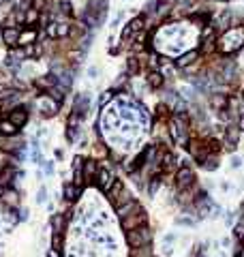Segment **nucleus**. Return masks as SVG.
<instances>
[{"label": "nucleus", "instance_id": "f257e3e1", "mask_svg": "<svg viewBox=\"0 0 244 257\" xmlns=\"http://www.w3.org/2000/svg\"><path fill=\"white\" fill-rule=\"evenodd\" d=\"M217 49L221 56H238L244 49V28H229L227 32L219 34Z\"/></svg>", "mask_w": 244, "mask_h": 257}, {"label": "nucleus", "instance_id": "f03ea898", "mask_svg": "<svg viewBox=\"0 0 244 257\" xmlns=\"http://www.w3.org/2000/svg\"><path fill=\"white\" fill-rule=\"evenodd\" d=\"M32 107H34V112L39 114V118H41V120H49V118L58 116V112H60V107H62V105L56 101V99L49 97L47 92H43V95H37V97H34Z\"/></svg>", "mask_w": 244, "mask_h": 257}, {"label": "nucleus", "instance_id": "7ed1b4c3", "mask_svg": "<svg viewBox=\"0 0 244 257\" xmlns=\"http://www.w3.org/2000/svg\"><path fill=\"white\" fill-rule=\"evenodd\" d=\"M152 240H154V232H152V227H150V223L137 227V230L124 232V242H126L128 249L148 247V245H152Z\"/></svg>", "mask_w": 244, "mask_h": 257}, {"label": "nucleus", "instance_id": "20e7f679", "mask_svg": "<svg viewBox=\"0 0 244 257\" xmlns=\"http://www.w3.org/2000/svg\"><path fill=\"white\" fill-rule=\"evenodd\" d=\"M199 182V176H197V169L195 167H186L180 165L174 171V189L176 191H184V189H191Z\"/></svg>", "mask_w": 244, "mask_h": 257}, {"label": "nucleus", "instance_id": "39448f33", "mask_svg": "<svg viewBox=\"0 0 244 257\" xmlns=\"http://www.w3.org/2000/svg\"><path fill=\"white\" fill-rule=\"evenodd\" d=\"M114 180H116V174H114V163L110 159L101 161V167H99L97 178H95V187L101 193H107V191H110V187L114 184Z\"/></svg>", "mask_w": 244, "mask_h": 257}, {"label": "nucleus", "instance_id": "423d86ee", "mask_svg": "<svg viewBox=\"0 0 244 257\" xmlns=\"http://www.w3.org/2000/svg\"><path fill=\"white\" fill-rule=\"evenodd\" d=\"M186 154L193 159V163L199 167L202 163L206 161V156L210 154L208 152V148H206V139L204 137H197V135H191V139H189V144H186V150H184Z\"/></svg>", "mask_w": 244, "mask_h": 257}, {"label": "nucleus", "instance_id": "0eeeda50", "mask_svg": "<svg viewBox=\"0 0 244 257\" xmlns=\"http://www.w3.org/2000/svg\"><path fill=\"white\" fill-rule=\"evenodd\" d=\"M148 223H150V214H148V210L143 208V206H141L139 210H135L133 214H128V217L120 219V227H122V232L137 230V227L148 225Z\"/></svg>", "mask_w": 244, "mask_h": 257}, {"label": "nucleus", "instance_id": "6e6552de", "mask_svg": "<svg viewBox=\"0 0 244 257\" xmlns=\"http://www.w3.org/2000/svg\"><path fill=\"white\" fill-rule=\"evenodd\" d=\"M223 144H225V154H234L236 152V148L240 146V141H242V131L238 128V125L232 123V125H227L225 127V131H223Z\"/></svg>", "mask_w": 244, "mask_h": 257}, {"label": "nucleus", "instance_id": "1a4fd4ad", "mask_svg": "<svg viewBox=\"0 0 244 257\" xmlns=\"http://www.w3.org/2000/svg\"><path fill=\"white\" fill-rule=\"evenodd\" d=\"M143 84H146V88L152 90V92H161L165 86H167L165 75L161 73L159 69H148L146 73H143Z\"/></svg>", "mask_w": 244, "mask_h": 257}, {"label": "nucleus", "instance_id": "9d476101", "mask_svg": "<svg viewBox=\"0 0 244 257\" xmlns=\"http://www.w3.org/2000/svg\"><path fill=\"white\" fill-rule=\"evenodd\" d=\"M101 167V161L95 156H86L84 159V167H82V176H84V187H92L97 178V171Z\"/></svg>", "mask_w": 244, "mask_h": 257}, {"label": "nucleus", "instance_id": "9b49d317", "mask_svg": "<svg viewBox=\"0 0 244 257\" xmlns=\"http://www.w3.org/2000/svg\"><path fill=\"white\" fill-rule=\"evenodd\" d=\"M204 101L208 105V110H210V114L225 112L229 107V95H227V92H212V95H208Z\"/></svg>", "mask_w": 244, "mask_h": 257}, {"label": "nucleus", "instance_id": "f8f14e48", "mask_svg": "<svg viewBox=\"0 0 244 257\" xmlns=\"http://www.w3.org/2000/svg\"><path fill=\"white\" fill-rule=\"evenodd\" d=\"M178 167H180V156L176 154L174 148H165L161 152V169L165 174H174Z\"/></svg>", "mask_w": 244, "mask_h": 257}, {"label": "nucleus", "instance_id": "ddd939ff", "mask_svg": "<svg viewBox=\"0 0 244 257\" xmlns=\"http://www.w3.org/2000/svg\"><path fill=\"white\" fill-rule=\"evenodd\" d=\"M9 120L13 125H15L17 128H24L28 125V120H30V107L24 105V103H19L15 105L13 110L9 112Z\"/></svg>", "mask_w": 244, "mask_h": 257}, {"label": "nucleus", "instance_id": "4468645a", "mask_svg": "<svg viewBox=\"0 0 244 257\" xmlns=\"http://www.w3.org/2000/svg\"><path fill=\"white\" fill-rule=\"evenodd\" d=\"M199 58H202V54H199V49L197 47H189L186 52H182L180 56H176L174 58V67L178 71H182L186 67H191V64H195Z\"/></svg>", "mask_w": 244, "mask_h": 257}, {"label": "nucleus", "instance_id": "2eb2a0df", "mask_svg": "<svg viewBox=\"0 0 244 257\" xmlns=\"http://www.w3.org/2000/svg\"><path fill=\"white\" fill-rule=\"evenodd\" d=\"M124 73L131 77H139L146 73V67H143V62L139 56H135V54H126V60H124Z\"/></svg>", "mask_w": 244, "mask_h": 257}, {"label": "nucleus", "instance_id": "dca6fc26", "mask_svg": "<svg viewBox=\"0 0 244 257\" xmlns=\"http://www.w3.org/2000/svg\"><path fill=\"white\" fill-rule=\"evenodd\" d=\"M19 32L21 28H0V39L6 45V49H13V47H19Z\"/></svg>", "mask_w": 244, "mask_h": 257}, {"label": "nucleus", "instance_id": "f3484780", "mask_svg": "<svg viewBox=\"0 0 244 257\" xmlns=\"http://www.w3.org/2000/svg\"><path fill=\"white\" fill-rule=\"evenodd\" d=\"M15 174H17V169L13 163H4L2 167H0V187H4V189H9L15 184Z\"/></svg>", "mask_w": 244, "mask_h": 257}, {"label": "nucleus", "instance_id": "a211bd4d", "mask_svg": "<svg viewBox=\"0 0 244 257\" xmlns=\"http://www.w3.org/2000/svg\"><path fill=\"white\" fill-rule=\"evenodd\" d=\"M82 193H84V187H77L75 182H64V187H62V197H64V202L67 204H75L77 199L82 197Z\"/></svg>", "mask_w": 244, "mask_h": 257}, {"label": "nucleus", "instance_id": "6ab92c4d", "mask_svg": "<svg viewBox=\"0 0 244 257\" xmlns=\"http://www.w3.org/2000/svg\"><path fill=\"white\" fill-rule=\"evenodd\" d=\"M221 165H223V154H208L206 161L199 165V169L204 171V174H214V171H219Z\"/></svg>", "mask_w": 244, "mask_h": 257}, {"label": "nucleus", "instance_id": "aec40b11", "mask_svg": "<svg viewBox=\"0 0 244 257\" xmlns=\"http://www.w3.org/2000/svg\"><path fill=\"white\" fill-rule=\"evenodd\" d=\"M2 206H6V208H19L21 199H19V191L15 187H9L4 189V195H2V202H0Z\"/></svg>", "mask_w": 244, "mask_h": 257}, {"label": "nucleus", "instance_id": "412c9836", "mask_svg": "<svg viewBox=\"0 0 244 257\" xmlns=\"http://www.w3.org/2000/svg\"><path fill=\"white\" fill-rule=\"evenodd\" d=\"M49 225H52V232L67 234V225H69L67 214H64V212H54L52 219H49Z\"/></svg>", "mask_w": 244, "mask_h": 257}, {"label": "nucleus", "instance_id": "4be33fe9", "mask_svg": "<svg viewBox=\"0 0 244 257\" xmlns=\"http://www.w3.org/2000/svg\"><path fill=\"white\" fill-rule=\"evenodd\" d=\"M39 41V28H24L19 32V47H26V45H32V43Z\"/></svg>", "mask_w": 244, "mask_h": 257}, {"label": "nucleus", "instance_id": "5701e85b", "mask_svg": "<svg viewBox=\"0 0 244 257\" xmlns=\"http://www.w3.org/2000/svg\"><path fill=\"white\" fill-rule=\"evenodd\" d=\"M171 116H174V114H171V110L163 101H159L154 105V112H152V120H154V123H169Z\"/></svg>", "mask_w": 244, "mask_h": 257}, {"label": "nucleus", "instance_id": "b1692460", "mask_svg": "<svg viewBox=\"0 0 244 257\" xmlns=\"http://www.w3.org/2000/svg\"><path fill=\"white\" fill-rule=\"evenodd\" d=\"M110 146L105 144V141H101V139H97L95 144L90 146V156H95V159H99V161H105L107 156H110Z\"/></svg>", "mask_w": 244, "mask_h": 257}, {"label": "nucleus", "instance_id": "393cba45", "mask_svg": "<svg viewBox=\"0 0 244 257\" xmlns=\"http://www.w3.org/2000/svg\"><path fill=\"white\" fill-rule=\"evenodd\" d=\"M174 225L176 227H184V230H195V227L199 225V221L195 217H189V214L180 212V214H176L174 217Z\"/></svg>", "mask_w": 244, "mask_h": 257}, {"label": "nucleus", "instance_id": "a878e982", "mask_svg": "<svg viewBox=\"0 0 244 257\" xmlns=\"http://www.w3.org/2000/svg\"><path fill=\"white\" fill-rule=\"evenodd\" d=\"M206 148H208V152H212V154H225V144L219 135L206 137Z\"/></svg>", "mask_w": 244, "mask_h": 257}, {"label": "nucleus", "instance_id": "bb28decb", "mask_svg": "<svg viewBox=\"0 0 244 257\" xmlns=\"http://www.w3.org/2000/svg\"><path fill=\"white\" fill-rule=\"evenodd\" d=\"M15 135H19V128L11 123L9 116L0 118V137H15Z\"/></svg>", "mask_w": 244, "mask_h": 257}, {"label": "nucleus", "instance_id": "cd10ccee", "mask_svg": "<svg viewBox=\"0 0 244 257\" xmlns=\"http://www.w3.org/2000/svg\"><path fill=\"white\" fill-rule=\"evenodd\" d=\"M141 208V202L137 197L135 199H131L128 204H124V206H120V208H116V217H118V221L120 219H124V217H128V214H133L135 210H139Z\"/></svg>", "mask_w": 244, "mask_h": 257}, {"label": "nucleus", "instance_id": "c85d7f7f", "mask_svg": "<svg viewBox=\"0 0 244 257\" xmlns=\"http://www.w3.org/2000/svg\"><path fill=\"white\" fill-rule=\"evenodd\" d=\"M114 99H116V92H114L112 88H107V90H103L101 95H99V99H97V105L101 107V110H105L110 103H114Z\"/></svg>", "mask_w": 244, "mask_h": 257}, {"label": "nucleus", "instance_id": "c756f323", "mask_svg": "<svg viewBox=\"0 0 244 257\" xmlns=\"http://www.w3.org/2000/svg\"><path fill=\"white\" fill-rule=\"evenodd\" d=\"M238 217H240V212H238V208H225V212H223V223L232 230V227L236 225V221H238Z\"/></svg>", "mask_w": 244, "mask_h": 257}, {"label": "nucleus", "instance_id": "7c9ffc66", "mask_svg": "<svg viewBox=\"0 0 244 257\" xmlns=\"http://www.w3.org/2000/svg\"><path fill=\"white\" fill-rule=\"evenodd\" d=\"M229 169L232 171H240L244 169V159H242V154H229Z\"/></svg>", "mask_w": 244, "mask_h": 257}, {"label": "nucleus", "instance_id": "2f4dec72", "mask_svg": "<svg viewBox=\"0 0 244 257\" xmlns=\"http://www.w3.org/2000/svg\"><path fill=\"white\" fill-rule=\"evenodd\" d=\"M47 187H45V184H41V187H39V191H37V197H34V202H37L39 206H45L47 204Z\"/></svg>", "mask_w": 244, "mask_h": 257}, {"label": "nucleus", "instance_id": "473e14b6", "mask_svg": "<svg viewBox=\"0 0 244 257\" xmlns=\"http://www.w3.org/2000/svg\"><path fill=\"white\" fill-rule=\"evenodd\" d=\"M62 240H64V234H60V232H52V247H49V249L62 251Z\"/></svg>", "mask_w": 244, "mask_h": 257}, {"label": "nucleus", "instance_id": "72a5a7b5", "mask_svg": "<svg viewBox=\"0 0 244 257\" xmlns=\"http://www.w3.org/2000/svg\"><path fill=\"white\" fill-rule=\"evenodd\" d=\"M223 212H225L223 206L214 204V206H212V210H210V214H208V219H210V221H219V219H223Z\"/></svg>", "mask_w": 244, "mask_h": 257}, {"label": "nucleus", "instance_id": "f704fd0d", "mask_svg": "<svg viewBox=\"0 0 244 257\" xmlns=\"http://www.w3.org/2000/svg\"><path fill=\"white\" fill-rule=\"evenodd\" d=\"M11 82H13V77H11V73H9V71L0 69V88H9V86H11Z\"/></svg>", "mask_w": 244, "mask_h": 257}, {"label": "nucleus", "instance_id": "c9c22d12", "mask_svg": "<svg viewBox=\"0 0 244 257\" xmlns=\"http://www.w3.org/2000/svg\"><path fill=\"white\" fill-rule=\"evenodd\" d=\"M163 245H176L178 240H180V236H178V232H167V234H163Z\"/></svg>", "mask_w": 244, "mask_h": 257}, {"label": "nucleus", "instance_id": "e433bc0d", "mask_svg": "<svg viewBox=\"0 0 244 257\" xmlns=\"http://www.w3.org/2000/svg\"><path fill=\"white\" fill-rule=\"evenodd\" d=\"M219 245H221V249H234V238H232V234L229 236H223V238H219Z\"/></svg>", "mask_w": 244, "mask_h": 257}, {"label": "nucleus", "instance_id": "4c0bfd02", "mask_svg": "<svg viewBox=\"0 0 244 257\" xmlns=\"http://www.w3.org/2000/svg\"><path fill=\"white\" fill-rule=\"evenodd\" d=\"M86 75H88L90 80H99V75H101V69H99L97 64H92V67L86 69Z\"/></svg>", "mask_w": 244, "mask_h": 257}, {"label": "nucleus", "instance_id": "58836bf2", "mask_svg": "<svg viewBox=\"0 0 244 257\" xmlns=\"http://www.w3.org/2000/svg\"><path fill=\"white\" fill-rule=\"evenodd\" d=\"M219 189H221V191H225V193L236 191V187H234V184L229 182V180H221V182H219Z\"/></svg>", "mask_w": 244, "mask_h": 257}, {"label": "nucleus", "instance_id": "ea45409f", "mask_svg": "<svg viewBox=\"0 0 244 257\" xmlns=\"http://www.w3.org/2000/svg\"><path fill=\"white\" fill-rule=\"evenodd\" d=\"M174 255V245H163L161 247V257H171Z\"/></svg>", "mask_w": 244, "mask_h": 257}, {"label": "nucleus", "instance_id": "a19ab883", "mask_svg": "<svg viewBox=\"0 0 244 257\" xmlns=\"http://www.w3.org/2000/svg\"><path fill=\"white\" fill-rule=\"evenodd\" d=\"M43 171H45L47 176H52L54 174V161H45V163H43Z\"/></svg>", "mask_w": 244, "mask_h": 257}, {"label": "nucleus", "instance_id": "79ce46f5", "mask_svg": "<svg viewBox=\"0 0 244 257\" xmlns=\"http://www.w3.org/2000/svg\"><path fill=\"white\" fill-rule=\"evenodd\" d=\"M17 212H19V221H28V219H30V210H28V208H17Z\"/></svg>", "mask_w": 244, "mask_h": 257}, {"label": "nucleus", "instance_id": "37998d69", "mask_svg": "<svg viewBox=\"0 0 244 257\" xmlns=\"http://www.w3.org/2000/svg\"><path fill=\"white\" fill-rule=\"evenodd\" d=\"M54 159H58V161L64 159V150L62 148H54Z\"/></svg>", "mask_w": 244, "mask_h": 257}, {"label": "nucleus", "instance_id": "c03bdc74", "mask_svg": "<svg viewBox=\"0 0 244 257\" xmlns=\"http://www.w3.org/2000/svg\"><path fill=\"white\" fill-rule=\"evenodd\" d=\"M47 257H62V251H56V249H47Z\"/></svg>", "mask_w": 244, "mask_h": 257}, {"label": "nucleus", "instance_id": "a18cd8bd", "mask_svg": "<svg viewBox=\"0 0 244 257\" xmlns=\"http://www.w3.org/2000/svg\"><path fill=\"white\" fill-rule=\"evenodd\" d=\"M208 255H210V257H227L223 249H219V251H212V253H208Z\"/></svg>", "mask_w": 244, "mask_h": 257}, {"label": "nucleus", "instance_id": "49530a36", "mask_svg": "<svg viewBox=\"0 0 244 257\" xmlns=\"http://www.w3.org/2000/svg\"><path fill=\"white\" fill-rule=\"evenodd\" d=\"M236 125H238V128H240L242 135H244V114H240V118H238V123H236Z\"/></svg>", "mask_w": 244, "mask_h": 257}, {"label": "nucleus", "instance_id": "de8ad7c7", "mask_svg": "<svg viewBox=\"0 0 244 257\" xmlns=\"http://www.w3.org/2000/svg\"><path fill=\"white\" fill-rule=\"evenodd\" d=\"M214 2H223V4H229V2H234V0H214Z\"/></svg>", "mask_w": 244, "mask_h": 257}, {"label": "nucleus", "instance_id": "09e8293b", "mask_svg": "<svg viewBox=\"0 0 244 257\" xmlns=\"http://www.w3.org/2000/svg\"><path fill=\"white\" fill-rule=\"evenodd\" d=\"M2 195H4V187H0V202H2Z\"/></svg>", "mask_w": 244, "mask_h": 257}, {"label": "nucleus", "instance_id": "8fccbe9b", "mask_svg": "<svg viewBox=\"0 0 244 257\" xmlns=\"http://www.w3.org/2000/svg\"><path fill=\"white\" fill-rule=\"evenodd\" d=\"M232 257H242V253H240V251H236V253H232Z\"/></svg>", "mask_w": 244, "mask_h": 257}, {"label": "nucleus", "instance_id": "3c124183", "mask_svg": "<svg viewBox=\"0 0 244 257\" xmlns=\"http://www.w3.org/2000/svg\"><path fill=\"white\" fill-rule=\"evenodd\" d=\"M240 253H242V257H244V247H242V251H240Z\"/></svg>", "mask_w": 244, "mask_h": 257}, {"label": "nucleus", "instance_id": "603ef678", "mask_svg": "<svg viewBox=\"0 0 244 257\" xmlns=\"http://www.w3.org/2000/svg\"><path fill=\"white\" fill-rule=\"evenodd\" d=\"M152 257H161V255H152Z\"/></svg>", "mask_w": 244, "mask_h": 257}]
</instances>
